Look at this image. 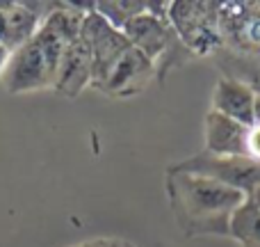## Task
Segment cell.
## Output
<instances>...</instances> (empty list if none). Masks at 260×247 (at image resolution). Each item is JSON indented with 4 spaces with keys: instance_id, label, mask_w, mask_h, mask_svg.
<instances>
[{
    "instance_id": "ac0fdd59",
    "label": "cell",
    "mask_w": 260,
    "mask_h": 247,
    "mask_svg": "<svg viewBox=\"0 0 260 247\" xmlns=\"http://www.w3.org/2000/svg\"><path fill=\"white\" fill-rule=\"evenodd\" d=\"M256 83H260V73H258V76H256Z\"/></svg>"
},
{
    "instance_id": "6da1fadb",
    "label": "cell",
    "mask_w": 260,
    "mask_h": 247,
    "mask_svg": "<svg viewBox=\"0 0 260 247\" xmlns=\"http://www.w3.org/2000/svg\"><path fill=\"white\" fill-rule=\"evenodd\" d=\"M165 188L171 213L187 238L229 236L231 217L249 199L219 181L194 174L178 165L167 170Z\"/></svg>"
},
{
    "instance_id": "4fadbf2b",
    "label": "cell",
    "mask_w": 260,
    "mask_h": 247,
    "mask_svg": "<svg viewBox=\"0 0 260 247\" xmlns=\"http://www.w3.org/2000/svg\"><path fill=\"white\" fill-rule=\"evenodd\" d=\"M247 156L260 160V90H258V96H256L253 124L247 128Z\"/></svg>"
},
{
    "instance_id": "2e32d148",
    "label": "cell",
    "mask_w": 260,
    "mask_h": 247,
    "mask_svg": "<svg viewBox=\"0 0 260 247\" xmlns=\"http://www.w3.org/2000/svg\"><path fill=\"white\" fill-rule=\"evenodd\" d=\"M9 58H12V50H9L5 44H0V73L5 71V67H7Z\"/></svg>"
},
{
    "instance_id": "5b68a950",
    "label": "cell",
    "mask_w": 260,
    "mask_h": 247,
    "mask_svg": "<svg viewBox=\"0 0 260 247\" xmlns=\"http://www.w3.org/2000/svg\"><path fill=\"white\" fill-rule=\"evenodd\" d=\"M221 46L244 60H260V3L229 0L219 5ZM221 48V50H224Z\"/></svg>"
},
{
    "instance_id": "7c38bea8",
    "label": "cell",
    "mask_w": 260,
    "mask_h": 247,
    "mask_svg": "<svg viewBox=\"0 0 260 247\" xmlns=\"http://www.w3.org/2000/svg\"><path fill=\"white\" fill-rule=\"evenodd\" d=\"M146 5L148 3H142V0L137 3L135 0H101V3H94V12L101 14L112 28L123 30L137 14L146 12Z\"/></svg>"
},
{
    "instance_id": "8fae6325",
    "label": "cell",
    "mask_w": 260,
    "mask_h": 247,
    "mask_svg": "<svg viewBox=\"0 0 260 247\" xmlns=\"http://www.w3.org/2000/svg\"><path fill=\"white\" fill-rule=\"evenodd\" d=\"M229 238L238 240L240 247H260V208L251 199H247L233 213Z\"/></svg>"
},
{
    "instance_id": "52a82bcc",
    "label": "cell",
    "mask_w": 260,
    "mask_h": 247,
    "mask_svg": "<svg viewBox=\"0 0 260 247\" xmlns=\"http://www.w3.org/2000/svg\"><path fill=\"white\" fill-rule=\"evenodd\" d=\"M153 80H155L153 62L130 46L94 87L112 99H133L142 94Z\"/></svg>"
},
{
    "instance_id": "ba28073f",
    "label": "cell",
    "mask_w": 260,
    "mask_h": 247,
    "mask_svg": "<svg viewBox=\"0 0 260 247\" xmlns=\"http://www.w3.org/2000/svg\"><path fill=\"white\" fill-rule=\"evenodd\" d=\"M256 96H258V90L251 83L242 80V78L224 76L217 80L215 90H212L210 110L233 119V122H240L242 126L249 128V126L253 124Z\"/></svg>"
},
{
    "instance_id": "e0dca14e",
    "label": "cell",
    "mask_w": 260,
    "mask_h": 247,
    "mask_svg": "<svg viewBox=\"0 0 260 247\" xmlns=\"http://www.w3.org/2000/svg\"><path fill=\"white\" fill-rule=\"evenodd\" d=\"M249 199H251V202H253V204H256V206L260 208V188H258L256 193H253V195H251V197H249Z\"/></svg>"
},
{
    "instance_id": "8992f818",
    "label": "cell",
    "mask_w": 260,
    "mask_h": 247,
    "mask_svg": "<svg viewBox=\"0 0 260 247\" xmlns=\"http://www.w3.org/2000/svg\"><path fill=\"white\" fill-rule=\"evenodd\" d=\"M178 167L215 179L247 197H251L260 188V160L249 156H212V153L201 151L178 162Z\"/></svg>"
},
{
    "instance_id": "3957f363",
    "label": "cell",
    "mask_w": 260,
    "mask_h": 247,
    "mask_svg": "<svg viewBox=\"0 0 260 247\" xmlns=\"http://www.w3.org/2000/svg\"><path fill=\"white\" fill-rule=\"evenodd\" d=\"M167 5L169 3H148L146 12L137 14L121 30L130 46L153 62L157 83H165L171 69L192 60L189 50L180 44L174 28L167 21Z\"/></svg>"
},
{
    "instance_id": "277c9868",
    "label": "cell",
    "mask_w": 260,
    "mask_h": 247,
    "mask_svg": "<svg viewBox=\"0 0 260 247\" xmlns=\"http://www.w3.org/2000/svg\"><path fill=\"white\" fill-rule=\"evenodd\" d=\"M219 5L212 0H174L167 5V21L192 58L217 55L221 46Z\"/></svg>"
},
{
    "instance_id": "9a60e30c",
    "label": "cell",
    "mask_w": 260,
    "mask_h": 247,
    "mask_svg": "<svg viewBox=\"0 0 260 247\" xmlns=\"http://www.w3.org/2000/svg\"><path fill=\"white\" fill-rule=\"evenodd\" d=\"M0 44L7 46V18H5V12H3V3H0ZM9 48V46H7ZM12 50V48H9Z\"/></svg>"
},
{
    "instance_id": "5bb4252c",
    "label": "cell",
    "mask_w": 260,
    "mask_h": 247,
    "mask_svg": "<svg viewBox=\"0 0 260 247\" xmlns=\"http://www.w3.org/2000/svg\"><path fill=\"white\" fill-rule=\"evenodd\" d=\"M67 247H137V245L130 243V240H126V238L108 236V238H91V240H82V243L67 245Z\"/></svg>"
},
{
    "instance_id": "30bf717a",
    "label": "cell",
    "mask_w": 260,
    "mask_h": 247,
    "mask_svg": "<svg viewBox=\"0 0 260 247\" xmlns=\"http://www.w3.org/2000/svg\"><path fill=\"white\" fill-rule=\"evenodd\" d=\"M206 153L212 156H247V126L208 110L203 122Z\"/></svg>"
},
{
    "instance_id": "7a4b0ae2",
    "label": "cell",
    "mask_w": 260,
    "mask_h": 247,
    "mask_svg": "<svg viewBox=\"0 0 260 247\" xmlns=\"http://www.w3.org/2000/svg\"><path fill=\"white\" fill-rule=\"evenodd\" d=\"M67 46L69 44L53 28L41 21L35 37L12 50V58L3 71V83L9 94H27L55 87L59 60Z\"/></svg>"
},
{
    "instance_id": "9c48e42d",
    "label": "cell",
    "mask_w": 260,
    "mask_h": 247,
    "mask_svg": "<svg viewBox=\"0 0 260 247\" xmlns=\"http://www.w3.org/2000/svg\"><path fill=\"white\" fill-rule=\"evenodd\" d=\"M87 87H91V53L80 35L64 48L53 90L64 94L67 99H76Z\"/></svg>"
}]
</instances>
